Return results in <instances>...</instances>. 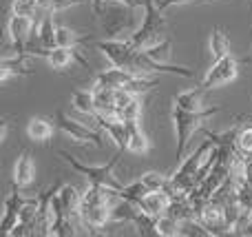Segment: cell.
<instances>
[{
  "label": "cell",
  "mask_w": 252,
  "mask_h": 237,
  "mask_svg": "<svg viewBox=\"0 0 252 237\" xmlns=\"http://www.w3.org/2000/svg\"><path fill=\"white\" fill-rule=\"evenodd\" d=\"M215 146L217 144H213V142L206 137V140L201 142V144L197 146L190 155H188V158H182V162H179V167H177V171L175 173H186V175H195L197 177V171L204 167V162L208 160V155L213 153Z\"/></svg>",
  "instance_id": "cell-11"
},
{
  "label": "cell",
  "mask_w": 252,
  "mask_h": 237,
  "mask_svg": "<svg viewBox=\"0 0 252 237\" xmlns=\"http://www.w3.org/2000/svg\"><path fill=\"white\" fill-rule=\"evenodd\" d=\"M7 131H9V127H7V122H4L2 124V133H0V140H2V142L7 140Z\"/></svg>",
  "instance_id": "cell-37"
},
{
  "label": "cell",
  "mask_w": 252,
  "mask_h": 237,
  "mask_svg": "<svg viewBox=\"0 0 252 237\" xmlns=\"http://www.w3.org/2000/svg\"><path fill=\"white\" fill-rule=\"evenodd\" d=\"M250 122H252V115H250Z\"/></svg>",
  "instance_id": "cell-38"
},
{
  "label": "cell",
  "mask_w": 252,
  "mask_h": 237,
  "mask_svg": "<svg viewBox=\"0 0 252 237\" xmlns=\"http://www.w3.org/2000/svg\"><path fill=\"white\" fill-rule=\"evenodd\" d=\"M60 158L73 169L78 175L87 177V182H95V184H106V186H113V189H122L120 180L115 177V167L120 164V158H122V149H118V153L109 160L106 164H100V167H89V164H82L80 160H75L71 153L66 151H60Z\"/></svg>",
  "instance_id": "cell-4"
},
{
  "label": "cell",
  "mask_w": 252,
  "mask_h": 237,
  "mask_svg": "<svg viewBox=\"0 0 252 237\" xmlns=\"http://www.w3.org/2000/svg\"><path fill=\"white\" fill-rule=\"evenodd\" d=\"M93 120H95L97 127L113 140V144L118 146V149L126 151V144H128V127H126L124 120L115 118V115H100V113L93 115Z\"/></svg>",
  "instance_id": "cell-9"
},
{
  "label": "cell",
  "mask_w": 252,
  "mask_h": 237,
  "mask_svg": "<svg viewBox=\"0 0 252 237\" xmlns=\"http://www.w3.org/2000/svg\"><path fill=\"white\" fill-rule=\"evenodd\" d=\"M33 177H35V164H33V158H31V151L22 149L18 153L16 162H13L11 184L18 186V189H27L33 182Z\"/></svg>",
  "instance_id": "cell-10"
},
{
  "label": "cell",
  "mask_w": 252,
  "mask_h": 237,
  "mask_svg": "<svg viewBox=\"0 0 252 237\" xmlns=\"http://www.w3.org/2000/svg\"><path fill=\"white\" fill-rule=\"evenodd\" d=\"M208 49H210L213 60H219V58H223V56H230V38H228L223 27H213Z\"/></svg>",
  "instance_id": "cell-19"
},
{
  "label": "cell",
  "mask_w": 252,
  "mask_h": 237,
  "mask_svg": "<svg viewBox=\"0 0 252 237\" xmlns=\"http://www.w3.org/2000/svg\"><path fill=\"white\" fill-rule=\"evenodd\" d=\"M182 235L184 237H210L213 233H210L208 229H206L204 224H201L197 217H192V220H186V222H182Z\"/></svg>",
  "instance_id": "cell-32"
},
{
  "label": "cell",
  "mask_w": 252,
  "mask_h": 237,
  "mask_svg": "<svg viewBox=\"0 0 252 237\" xmlns=\"http://www.w3.org/2000/svg\"><path fill=\"white\" fill-rule=\"evenodd\" d=\"M153 87H157V82L155 80H151L148 75H133V80H130V82L126 84V87H122V89H128L133 96H146Z\"/></svg>",
  "instance_id": "cell-30"
},
{
  "label": "cell",
  "mask_w": 252,
  "mask_h": 237,
  "mask_svg": "<svg viewBox=\"0 0 252 237\" xmlns=\"http://www.w3.org/2000/svg\"><path fill=\"white\" fill-rule=\"evenodd\" d=\"M146 193H148V186L142 182V177L130 182V184H122V189H120V198L126 200V202H130V204H135L137 208H139V204H142V200Z\"/></svg>",
  "instance_id": "cell-24"
},
{
  "label": "cell",
  "mask_w": 252,
  "mask_h": 237,
  "mask_svg": "<svg viewBox=\"0 0 252 237\" xmlns=\"http://www.w3.org/2000/svg\"><path fill=\"white\" fill-rule=\"evenodd\" d=\"M142 182L148 186V191H168L170 175H164L159 171H146L142 173Z\"/></svg>",
  "instance_id": "cell-28"
},
{
  "label": "cell",
  "mask_w": 252,
  "mask_h": 237,
  "mask_svg": "<svg viewBox=\"0 0 252 237\" xmlns=\"http://www.w3.org/2000/svg\"><path fill=\"white\" fill-rule=\"evenodd\" d=\"M157 7L161 9V11H166V9L175 7V4H190V2H208V0H155Z\"/></svg>",
  "instance_id": "cell-36"
},
{
  "label": "cell",
  "mask_w": 252,
  "mask_h": 237,
  "mask_svg": "<svg viewBox=\"0 0 252 237\" xmlns=\"http://www.w3.org/2000/svg\"><path fill=\"white\" fill-rule=\"evenodd\" d=\"M133 75L135 73H130V71L111 65V69H104V71H100V73H95L93 84L109 87V89H122V87H126V84L130 82V80H133Z\"/></svg>",
  "instance_id": "cell-14"
},
{
  "label": "cell",
  "mask_w": 252,
  "mask_h": 237,
  "mask_svg": "<svg viewBox=\"0 0 252 237\" xmlns=\"http://www.w3.org/2000/svg\"><path fill=\"white\" fill-rule=\"evenodd\" d=\"M157 235H161V237L182 235V222L175 215H170V213H164V215L157 217Z\"/></svg>",
  "instance_id": "cell-25"
},
{
  "label": "cell",
  "mask_w": 252,
  "mask_h": 237,
  "mask_svg": "<svg viewBox=\"0 0 252 237\" xmlns=\"http://www.w3.org/2000/svg\"><path fill=\"white\" fill-rule=\"evenodd\" d=\"M170 204H173V195L168 193V191H148L146 195H144L142 204H139V208H142L144 213H148V215H164V213H168Z\"/></svg>",
  "instance_id": "cell-12"
},
{
  "label": "cell",
  "mask_w": 252,
  "mask_h": 237,
  "mask_svg": "<svg viewBox=\"0 0 252 237\" xmlns=\"http://www.w3.org/2000/svg\"><path fill=\"white\" fill-rule=\"evenodd\" d=\"M42 11V7L38 4V0H11V13L18 16H29L35 20V13Z\"/></svg>",
  "instance_id": "cell-31"
},
{
  "label": "cell",
  "mask_w": 252,
  "mask_h": 237,
  "mask_svg": "<svg viewBox=\"0 0 252 237\" xmlns=\"http://www.w3.org/2000/svg\"><path fill=\"white\" fill-rule=\"evenodd\" d=\"M89 42H93L89 35H80L75 29H71V27H64V25H58V44H62V47H84Z\"/></svg>",
  "instance_id": "cell-23"
},
{
  "label": "cell",
  "mask_w": 252,
  "mask_h": 237,
  "mask_svg": "<svg viewBox=\"0 0 252 237\" xmlns=\"http://www.w3.org/2000/svg\"><path fill=\"white\" fill-rule=\"evenodd\" d=\"M80 222L91 229H104L109 222H113V202L84 204L80 208Z\"/></svg>",
  "instance_id": "cell-8"
},
{
  "label": "cell",
  "mask_w": 252,
  "mask_h": 237,
  "mask_svg": "<svg viewBox=\"0 0 252 237\" xmlns=\"http://www.w3.org/2000/svg\"><path fill=\"white\" fill-rule=\"evenodd\" d=\"M144 20L139 27H135V31L130 34V42L142 51V49L151 47V44L159 42L164 38L166 31V16L159 7H157L155 0H144Z\"/></svg>",
  "instance_id": "cell-2"
},
{
  "label": "cell",
  "mask_w": 252,
  "mask_h": 237,
  "mask_svg": "<svg viewBox=\"0 0 252 237\" xmlns=\"http://www.w3.org/2000/svg\"><path fill=\"white\" fill-rule=\"evenodd\" d=\"M126 127H128V144H126V151L133 155L148 153L151 151V140H148L146 131L142 129V120H128Z\"/></svg>",
  "instance_id": "cell-13"
},
{
  "label": "cell",
  "mask_w": 252,
  "mask_h": 237,
  "mask_svg": "<svg viewBox=\"0 0 252 237\" xmlns=\"http://www.w3.org/2000/svg\"><path fill=\"white\" fill-rule=\"evenodd\" d=\"M35 35H38L42 49H51L58 44V25L53 22V11H44L40 25L35 27Z\"/></svg>",
  "instance_id": "cell-17"
},
{
  "label": "cell",
  "mask_w": 252,
  "mask_h": 237,
  "mask_svg": "<svg viewBox=\"0 0 252 237\" xmlns=\"http://www.w3.org/2000/svg\"><path fill=\"white\" fill-rule=\"evenodd\" d=\"M142 115H144V100H142V96L133 98V100H130L124 109L118 111V118L124 120V122H128V120H142Z\"/></svg>",
  "instance_id": "cell-29"
},
{
  "label": "cell",
  "mask_w": 252,
  "mask_h": 237,
  "mask_svg": "<svg viewBox=\"0 0 252 237\" xmlns=\"http://www.w3.org/2000/svg\"><path fill=\"white\" fill-rule=\"evenodd\" d=\"M206 89L204 87H192L186 89V91H179L177 96H173V104L182 106L186 111H201L206 109Z\"/></svg>",
  "instance_id": "cell-15"
},
{
  "label": "cell",
  "mask_w": 252,
  "mask_h": 237,
  "mask_svg": "<svg viewBox=\"0 0 252 237\" xmlns=\"http://www.w3.org/2000/svg\"><path fill=\"white\" fill-rule=\"evenodd\" d=\"M142 53L148 58V60L153 62H170V58H173V40L170 38H161L159 42L151 44V47L142 49Z\"/></svg>",
  "instance_id": "cell-21"
},
{
  "label": "cell",
  "mask_w": 252,
  "mask_h": 237,
  "mask_svg": "<svg viewBox=\"0 0 252 237\" xmlns=\"http://www.w3.org/2000/svg\"><path fill=\"white\" fill-rule=\"evenodd\" d=\"M78 4H93V0H51V7H49V11L58 13V11H64V9L78 7Z\"/></svg>",
  "instance_id": "cell-34"
},
{
  "label": "cell",
  "mask_w": 252,
  "mask_h": 237,
  "mask_svg": "<svg viewBox=\"0 0 252 237\" xmlns=\"http://www.w3.org/2000/svg\"><path fill=\"white\" fill-rule=\"evenodd\" d=\"M237 151L244 153L246 158L252 155V122H246V127L239 131V137H237Z\"/></svg>",
  "instance_id": "cell-33"
},
{
  "label": "cell",
  "mask_w": 252,
  "mask_h": 237,
  "mask_svg": "<svg viewBox=\"0 0 252 237\" xmlns=\"http://www.w3.org/2000/svg\"><path fill=\"white\" fill-rule=\"evenodd\" d=\"M133 226L137 229L139 235H157V217H155V215H148V213H144L142 208H139L137 215H135Z\"/></svg>",
  "instance_id": "cell-27"
},
{
  "label": "cell",
  "mask_w": 252,
  "mask_h": 237,
  "mask_svg": "<svg viewBox=\"0 0 252 237\" xmlns=\"http://www.w3.org/2000/svg\"><path fill=\"white\" fill-rule=\"evenodd\" d=\"M71 102H73V106L80 111V113L84 115H95L97 109H95V98H93V91L91 89H75L73 93H71Z\"/></svg>",
  "instance_id": "cell-22"
},
{
  "label": "cell",
  "mask_w": 252,
  "mask_h": 237,
  "mask_svg": "<svg viewBox=\"0 0 252 237\" xmlns=\"http://www.w3.org/2000/svg\"><path fill=\"white\" fill-rule=\"evenodd\" d=\"M221 111V106H206L201 111H186L182 106L173 104L170 111V120H173L175 127V137H177V158L182 160L186 153L188 144H190V137L197 131H201L206 124V120H210L213 115H217Z\"/></svg>",
  "instance_id": "cell-1"
},
{
  "label": "cell",
  "mask_w": 252,
  "mask_h": 237,
  "mask_svg": "<svg viewBox=\"0 0 252 237\" xmlns=\"http://www.w3.org/2000/svg\"><path fill=\"white\" fill-rule=\"evenodd\" d=\"M93 98H95V109L100 115H115L118 118V104H115V89L100 87L93 84L91 87Z\"/></svg>",
  "instance_id": "cell-16"
},
{
  "label": "cell",
  "mask_w": 252,
  "mask_h": 237,
  "mask_svg": "<svg viewBox=\"0 0 252 237\" xmlns=\"http://www.w3.org/2000/svg\"><path fill=\"white\" fill-rule=\"evenodd\" d=\"M35 20L29 16H18V13H11L7 20V35L11 38L13 47H18L20 53H27V47H29V38L33 34Z\"/></svg>",
  "instance_id": "cell-7"
},
{
  "label": "cell",
  "mask_w": 252,
  "mask_h": 237,
  "mask_svg": "<svg viewBox=\"0 0 252 237\" xmlns=\"http://www.w3.org/2000/svg\"><path fill=\"white\" fill-rule=\"evenodd\" d=\"M27 135L33 142H49L53 137V124L47 118H29L27 122Z\"/></svg>",
  "instance_id": "cell-20"
},
{
  "label": "cell",
  "mask_w": 252,
  "mask_h": 237,
  "mask_svg": "<svg viewBox=\"0 0 252 237\" xmlns=\"http://www.w3.org/2000/svg\"><path fill=\"white\" fill-rule=\"evenodd\" d=\"M137 211L139 208L135 206V204L126 202V200H122V198H118L113 202V222H118V224L120 222H130V224H133Z\"/></svg>",
  "instance_id": "cell-26"
},
{
  "label": "cell",
  "mask_w": 252,
  "mask_h": 237,
  "mask_svg": "<svg viewBox=\"0 0 252 237\" xmlns=\"http://www.w3.org/2000/svg\"><path fill=\"white\" fill-rule=\"evenodd\" d=\"M133 98H137V96H133L128 89H115V104H118V111L124 109V106L128 104Z\"/></svg>",
  "instance_id": "cell-35"
},
{
  "label": "cell",
  "mask_w": 252,
  "mask_h": 237,
  "mask_svg": "<svg viewBox=\"0 0 252 237\" xmlns=\"http://www.w3.org/2000/svg\"><path fill=\"white\" fill-rule=\"evenodd\" d=\"M237 75H239V60L232 58L230 53V56H223L219 60H213V65L208 67V71L201 78L199 87H204L206 91L219 89L223 84H230L232 80H237Z\"/></svg>",
  "instance_id": "cell-5"
},
{
  "label": "cell",
  "mask_w": 252,
  "mask_h": 237,
  "mask_svg": "<svg viewBox=\"0 0 252 237\" xmlns=\"http://www.w3.org/2000/svg\"><path fill=\"white\" fill-rule=\"evenodd\" d=\"M56 127L60 129L66 137H71L73 142H78V144H93L95 149H102V146H104L100 131L89 129V127H84L82 122H78V120L69 118L62 109L56 111Z\"/></svg>",
  "instance_id": "cell-6"
},
{
  "label": "cell",
  "mask_w": 252,
  "mask_h": 237,
  "mask_svg": "<svg viewBox=\"0 0 252 237\" xmlns=\"http://www.w3.org/2000/svg\"><path fill=\"white\" fill-rule=\"evenodd\" d=\"M93 47L106 56V60L113 67L126 69L130 73L139 75V49L130 42L128 38H106V40H93Z\"/></svg>",
  "instance_id": "cell-3"
},
{
  "label": "cell",
  "mask_w": 252,
  "mask_h": 237,
  "mask_svg": "<svg viewBox=\"0 0 252 237\" xmlns=\"http://www.w3.org/2000/svg\"><path fill=\"white\" fill-rule=\"evenodd\" d=\"M58 198H60L62 206H64L66 215L78 217L80 220V208H82V193H80L75 186L71 184H62L60 191H58Z\"/></svg>",
  "instance_id": "cell-18"
}]
</instances>
